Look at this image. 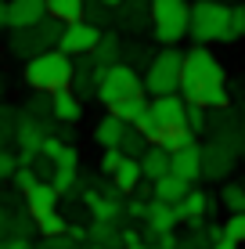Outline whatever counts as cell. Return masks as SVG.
Listing matches in <instances>:
<instances>
[{
  "label": "cell",
  "mask_w": 245,
  "mask_h": 249,
  "mask_svg": "<svg viewBox=\"0 0 245 249\" xmlns=\"http://www.w3.org/2000/svg\"><path fill=\"white\" fill-rule=\"evenodd\" d=\"M180 94H184V101H195V105H206V108H227L231 105L227 72H224L220 58L209 51V44H195L191 51H184Z\"/></svg>",
  "instance_id": "1"
},
{
  "label": "cell",
  "mask_w": 245,
  "mask_h": 249,
  "mask_svg": "<svg viewBox=\"0 0 245 249\" xmlns=\"http://www.w3.org/2000/svg\"><path fill=\"white\" fill-rule=\"evenodd\" d=\"M22 80L29 83L33 90H44V94H54L62 87L72 83V58L65 51L50 47V51H40V54L25 58V72Z\"/></svg>",
  "instance_id": "2"
},
{
  "label": "cell",
  "mask_w": 245,
  "mask_h": 249,
  "mask_svg": "<svg viewBox=\"0 0 245 249\" xmlns=\"http://www.w3.org/2000/svg\"><path fill=\"white\" fill-rule=\"evenodd\" d=\"M227 25H231V4H220V0H195L191 4L188 36L195 44H227Z\"/></svg>",
  "instance_id": "3"
},
{
  "label": "cell",
  "mask_w": 245,
  "mask_h": 249,
  "mask_svg": "<svg viewBox=\"0 0 245 249\" xmlns=\"http://www.w3.org/2000/svg\"><path fill=\"white\" fill-rule=\"evenodd\" d=\"M151 36L159 47L180 44L188 36V22H191V4L188 0H151Z\"/></svg>",
  "instance_id": "4"
},
{
  "label": "cell",
  "mask_w": 245,
  "mask_h": 249,
  "mask_svg": "<svg viewBox=\"0 0 245 249\" xmlns=\"http://www.w3.org/2000/svg\"><path fill=\"white\" fill-rule=\"evenodd\" d=\"M62 25L58 18H40L33 25H18V29H7V51H11L15 58H33L40 54V51H50L58 47V36H62Z\"/></svg>",
  "instance_id": "5"
},
{
  "label": "cell",
  "mask_w": 245,
  "mask_h": 249,
  "mask_svg": "<svg viewBox=\"0 0 245 249\" xmlns=\"http://www.w3.org/2000/svg\"><path fill=\"white\" fill-rule=\"evenodd\" d=\"M180 62H184V51H177V44L163 47L151 54V62L145 65V94L155 98V94H173L180 90Z\"/></svg>",
  "instance_id": "6"
},
{
  "label": "cell",
  "mask_w": 245,
  "mask_h": 249,
  "mask_svg": "<svg viewBox=\"0 0 245 249\" xmlns=\"http://www.w3.org/2000/svg\"><path fill=\"white\" fill-rule=\"evenodd\" d=\"M145 90V80L141 72L133 69L130 62H115L108 69H101V80H98V101L105 108H112L115 101L130 98V94H141Z\"/></svg>",
  "instance_id": "7"
},
{
  "label": "cell",
  "mask_w": 245,
  "mask_h": 249,
  "mask_svg": "<svg viewBox=\"0 0 245 249\" xmlns=\"http://www.w3.org/2000/svg\"><path fill=\"white\" fill-rule=\"evenodd\" d=\"M101 25H94L90 18H80V22H65L62 25V36H58V51H65L69 58H80V54H90L94 44L101 40Z\"/></svg>",
  "instance_id": "8"
},
{
  "label": "cell",
  "mask_w": 245,
  "mask_h": 249,
  "mask_svg": "<svg viewBox=\"0 0 245 249\" xmlns=\"http://www.w3.org/2000/svg\"><path fill=\"white\" fill-rule=\"evenodd\" d=\"M98 80H101V65H98L90 54L72 58V83H69V87L80 94L83 101H87V98H98Z\"/></svg>",
  "instance_id": "9"
},
{
  "label": "cell",
  "mask_w": 245,
  "mask_h": 249,
  "mask_svg": "<svg viewBox=\"0 0 245 249\" xmlns=\"http://www.w3.org/2000/svg\"><path fill=\"white\" fill-rule=\"evenodd\" d=\"M50 116H54L58 126H76L83 119V98L72 87H62L50 94Z\"/></svg>",
  "instance_id": "10"
},
{
  "label": "cell",
  "mask_w": 245,
  "mask_h": 249,
  "mask_svg": "<svg viewBox=\"0 0 245 249\" xmlns=\"http://www.w3.org/2000/svg\"><path fill=\"white\" fill-rule=\"evenodd\" d=\"M234 152L224 148L220 141H209V148H202V177H209V181H220V177L231 174L234 166Z\"/></svg>",
  "instance_id": "11"
},
{
  "label": "cell",
  "mask_w": 245,
  "mask_h": 249,
  "mask_svg": "<svg viewBox=\"0 0 245 249\" xmlns=\"http://www.w3.org/2000/svg\"><path fill=\"white\" fill-rule=\"evenodd\" d=\"M184 108H188V101H184L180 90H173V94H155V98H151V119H155L159 126L184 123Z\"/></svg>",
  "instance_id": "12"
},
{
  "label": "cell",
  "mask_w": 245,
  "mask_h": 249,
  "mask_svg": "<svg viewBox=\"0 0 245 249\" xmlns=\"http://www.w3.org/2000/svg\"><path fill=\"white\" fill-rule=\"evenodd\" d=\"M170 174H177L188 184L198 181L202 177V148H198V141L188 144V148H180V152H170Z\"/></svg>",
  "instance_id": "13"
},
{
  "label": "cell",
  "mask_w": 245,
  "mask_h": 249,
  "mask_svg": "<svg viewBox=\"0 0 245 249\" xmlns=\"http://www.w3.org/2000/svg\"><path fill=\"white\" fill-rule=\"evenodd\" d=\"M47 18V0H7V29Z\"/></svg>",
  "instance_id": "14"
},
{
  "label": "cell",
  "mask_w": 245,
  "mask_h": 249,
  "mask_svg": "<svg viewBox=\"0 0 245 249\" xmlns=\"http://www.w3.org/2000/svg\"><path fill=\"white\" fill-rule=\"evenodd\" d=\"M22 195H25V210H29V217L40 213V210H54V206L62 202V192L54 188V181H40V177L25 188Z\"/></svg>",
  "instance_id": "15"
},
{
  "label": "cell",
  "mask_w": 245,
  "mask_h": 249,
  "mask_svg": "<svg viewBox=\"0 0 245 249\" xmlns=\"http://www.w3.org/2000/svg\"><path fill=\"white\" fill-rule=\"evenodd\" d=\"M173 206H177V217H180V224H195V220H202L209 210H213V199L191 184L188 192H184V199L173 202Z\"/></svg>",
  "instance_id": "16"
},
{
  "label": "cell",
  "mask_w": 245,
  "mask_h": 249,
  "mask_svg": "<svg viewBox=\"0 0 245 249\" xmlns=\"http://www.w3.org/2000/svg\"><path fill=\"white\" fill-rule=\"evenodd\" d=\"M76 166H80V152H76V144L69 141V144H65V152L54 159V170H50V181H54V188L62 195L76 184Z\"/></svg>",
  "instance_id": "17"
},
{
  "label": "cell",
  "mask_w": 245,
  "mask_h": 249,
  "mask_svg": "<svg viewBox=\"0 0 245 249\" xmlns=\"http://www.w3.org/2000/svg\"><path fill=\"white\" fill-rule=\"evenodd\" d=\"M83 202L94 213V220H119L123 217V199H115V195H108V192H94V188H90V192L83 195Z\"/></svg>",
  "instance_id": "18"
},
{
  "label": "cell",
  "mask_w": 245,
  "mask_h": 249,
  "mask_svg": "<svg viewBox=\"0 0 245 249\" xmlns=\"http://www.w3.org/2000/svg\"><path fill=\"white\" fill-rule=\"evenodd\" d=\"M145 224L151 231H173L177 224H180V217H177V206L173 202H163L151 195L148 199V213H145Z\"/></svg>",
  "instance_id": "19"
},
{
  "label": "cell",
  "mask_w": 245,
  "mask_h": 249,
  "mask_svg": "<svg viewBox=\"0 0 245 249\" xmlns=\"http://www.w3.org/2000/svg\"><path fill=\"white\" fill-rule=\"evenodd\" d=\"M126 126L130 123H123L115 112H105L94 123V141L101 144V148H119V141H123V134H126Z\"/></svg>",
  "instance_id": "20"
},
{
  "label": "cell",
  "mask_w": 245,
  "mask_h": 249,
  "mask_svg": "<svg viewBox=\"0 0 245 249\" xmlns=\"http://www.w3.org/2000/svg\"><path fill=\"white\" fill-rule=\"evenodd\" d=\"M90 58H94L101 69L123 62V40H119V33H115V29H105V33H101V40L94 44V51H90Z\"/></svg>",
  "instance_id": "21"
},
{
  "label": "cell",
  "mask_w": 245,
  "mask_h": 249,
  "mask_svg": "<svg viewBox=\"0 0 245 249\" xmlns=\"http://www.w3.org/2000/svg\"><path fill=\"white\" fill-rule=\"evenodd\" d=\"M148 108H151V98H148L145 90H141V94H130V98L115 101L108 112H115V116L123 119V123H130V126H133V123H141V119L148 116Z\"/></svg>",
  "instance_id": "22"
},
{
  "label": "cell",
  "mask_w": 245,
  "mask_h": 249,
  "mask_svg": "<svg viewBox=\"0 0 245 249\" xmlns=\"http://www.w3.org/2000/svg\"><path fill=\"white\" fill-rule=\"evenodd\" d=\"M141 181H145V170H141V159H133V156H126L119 162V170L112 174V184L119 188L123 195H133L141 188Z\"/></svg>",
  "instance_id": "23"
},
{
  "label": "cell",
  "mask_w": 245,
  "mask_h": 249,
  "mask_svg": "<svg viewBox=\"0 0 245 249\" xmlns=\"http://www.w3.org/2000/svg\"><path fill=\"white\" fill-rule=\"evenodd\" d=\"M141 170H145L148 181H159V177L170 174V152L163 144H148L145 156H141Z\"/></svg>",
  "instance_id": "24"
},
{
  "label": "cell",
  "mask_w": 245,
  "mask_h": 249,
  "mask_svg": "<svg viewBox=\"0 0 245 249\" xmlns=\"http://www.w3.org/2000/svg\"><path fill=\"white\" fill-rule=\"evenodd\" d=\"M195 130H191L188 123H173V126H163L159 130V141L155 144H163L166 152H180V148H188V144H195Z\"/></svg>",
  "instance_id": "25"
},
{
  "label": "cell",
  "mask_w": 245,
  "mask_h": 249,
  "mask_svg": "<svg viewBox=\"0 0 245 249\" xmlns=\"http://www.w3.org/2000/svg\"><path fill=\"white\" fill-rule=\"evenodd\" d=\"M188 188H191V184L180 181L177 174H166V177H159V181H151V195H155V199H163V202H180Z\"/></svg>",
  "instance_id": "26"
},
{
  "label": "cell",
  "mask_w": 245,
  "mask_h": 249,
  "mask_svg": "<svg viewBox=\"0 0 245 249\" xmlns=\"http://www.w3.org/2000/svg\"><path fill=\"white\" fill-rule=\"evenodd\" d=\"M47 15L58 22H80L87 18V0H47Z\"/></svg>",
  "instance_id": "27"
},
{
  "label": "cell",
  "mask_w": 245,
  "mask_h": 249,
  "mask_svg": "<svg viewBox=\"0 0 245 249\" xmlns=\"http://www.w3.org/2000/svg\"><path fill=\"white\" fill-rule=\"evenodd\" d=\"M33 220H36V235H40V238L65 235V228H69V220L58 213V206H54V210H40V213H33Z\"/></svg>",
  "instance_id": "28"
},
{
  "label": "cell",
  "mask_w": 245,
  "mask_h": 249,
  "mask_svg": "<svg viewBox=\"0 0 245 249\" xmlns=\"http://www.w3.org/2000/svg\"><path fill=\"white\" fill-rule=\"evenodd\" d=\"M119 148H123V156H133V159H141V156H145V148H148V141H145V134H141L137 126H126V134H123Z\"/></svg>",
  "instance_id": "29"
},
{
  "label": "cell",
  "mask_w": 245,
  "mask_h": 249,
  "mask_svg": "<svg viewBox=\"0 0 245 249\" xmlns=\"http://www.w3.org/2000/svg\"><path fill=\"white\" fill-rule=\"evenodd\" d=\"M184 123H188L195 134H202V130L209 126V108H206V105H195V101H188V108H184Z\"/></svg>",
  "instance_id": "30"
},
{
  "label": "cell",
  "mask_w": 245,
  "mask_h": 249,
  "mask_svg": "<svg viewBox=\"0 0 245 249\" xmlns=\"http://www.w3.org/2000/svg\"><path fill=\"white\" fill-rule=\"evenodd\" d=\"M115 11H119V7H112V4H101V0H94V4H87V18L94 22V25H101V29L115 22Z\"/></svg>",
  "instance_id": "31"
},
{
  "label": "cell",
  "mask_w": 245,
  "mask_h": 249,
  "mask_svg": "<svg viewBox=\"0 0 245 249\" xmlns=\"http://www.w3.org/2000/svg\"><path fill=\"white\" fill-rule=\"evenodd\" d=\"M220 199L227 206V213H245V188L242 184H227Z\"/></svg>",
  "instance_id": "32"
},
{
  "label": "cell",
  "mask_w": 245,
  "mask_h": 249,
  "mask_svg": "<svg viewBox=\"0 0 245 249\" xmlns=\"http://www.w3.org/2000/svg\"><path fill=\"white\" fill-rule=\"evenodd\" d=\"M224 235L234 238L238 246H245V213H227L224 220Z\"/></svg>",
  "instance_id": "33"
},
{
  "label": "cell",
  "mask_w": 245,
  "mask_h": 249,
  "mask_svg": "<svg viewBox=\"0 0 245 249\" xmlns=\"http://www.w3.org/2000/svg\"><path fill=\"white\" fill-rule=\"evenodd\" d=\"M65 144H69V141H65L62 134H47V137H44V144H40V156H44L47 162H54V159L65 152Z\"/></svg>",
  "instance_id": "34"
},
{
  "label": "cell",
  "mask_w": 245,
  "mask_h": 249,
  "mask_svg": "<svg viewBox=\"0 0 245 249\" xmlns=\"http://www.w3.org/2000/svg\"><path fill=\"white\" fill-rule=\"evenodd\" d=\"M245 36V4H231V25H227V44Z\"/></svg>",
  "instance_id": "35"
},
{
  "label": "cell",
  "mask_w": 245,
  "mask_h": 249,
  "mask_svg": "<svg viewBox=\"0 0 245 249\" xmlns=\"http://www.w3.org/2000/svg\"><path fill=\"white\" fill-rule=\"evenodd\" d=\"M123 159H126V156H123V148H105V152H101V162H98V166H101V174L112 177L115 170H119V162H123Z\"/></svg>",
  "instance_id": "36"
},
{
  "label": "cell",
  "mask_w": 245,
  "mask_h": 249,
  "mask_svg": "<svg viewBox=\"0 0 245 249\" xmlns=\"http://www.w3.org/2000/svg\"><path fill=\"white\" fill-rule=\"evenodd\" d=\"M33 181H36V166H25V162H18V166H15V174H11V184L18 188V192H25Z\"/></svg>",
  "instance_id": "37"
},
{
  "label": "cell",
  "mask_w": 245,
  "mask_h": 249,
  "mask_svg": "<svg viewBox=\"0 0 245 249\" xmlns=\"http://www.w3.org/2000/svg\"><path fill=\"white\" fill-rule=\"evenodd\" d=\"M15 166H18V156H11L7 148H0V181H11Z\"/></svg>",
  "instance_id": "38"
},
{
  "label": "cell",
  "mask_w": 245,
  "mask_h": 249,
  "mask_svg": "<svg viewBox=\"0 0 245 249\" xmlns=\"http://www.w3.org/2000/svg\"><path fill=\"white\" fill-rule=\"evenodd\" d=\"M40 249H76V242L69 235H50V238H40Z\"/></svg>",
  "instance_id": "39"
},
{
  "label": "cell",
  "mask_w": 245,
  "mask_h": 249,
  "mask_svg": "<svg viewBox=\"0 0 245 249\" xmlns=\"http://www.w3.org/2000/svg\"><path fill=\"white\" fill-rule=\"evenodd\" d=\"M0 249H36V246H33L25 235H7L4 242H0Z\"/></svg>",
  "instance_id": "40"
},
{
  "label": "cell",
  "mask_w": 245,
  "mask_h": 249,
  "mask_svg": "<svg viewBox=\"0 0 245 249\" xmlns=\"http://www.w3.org/2000/svg\"><path fill=\"white\" fill-rule=\"evenodd\" d=\"M126 213H130L133 220H145V213H148V202H145V199H130V202H126Z\"/></svg>",
  "instance_id": "41"
},
{
  "label": "cell",
  "mask_w": 245,
  "mask_h": 249,
  "mask_svg": "<svg viewBox=\"0 0 245 249\" xmlns=\"http://www.w3.org/2000/svg\"><path fill=\"white\" fill-rule=\"evenodd\" d=\"M65 235H69V238H72V242H87V238H90V228H80V224H69V228H65Z\"/></svg>",
  "instance_id": "42"
},
{
  "label": "cell",
  "mask_w": 245,
  "mask_h": 249,
  "mask_svg": "<svg viewBox=\"0 0 245 249\" xmlns=\"http://www.w3.org/2000/svg\"><path fill=\"white\" fill-rule=\"evenodd\" d=\"M206 249H242V246L234 242V238H227V235H220V238H213V242H209Z\"/></svg>",
  "instance_id": "43"
},
{
  "label": "cell",
  "mask_w": 245,
  "mask_h": 249,
  "mask_svg": "<svg viewBox=\"0 0 245 249\" xmlns=\"http://www.w3.org/2000/svg\"><path fill=\"white\" fill-rule=\"evenodd\" d=\"M123 249H155V246H151L148 238H133V242H126Z\"/></svg>",
  "instance_id": "44"
},
{
  "label": "cell",
  "mask_w": 245,
  "mask_h": 249,
  "mask_svg": "<svg viewBox=\"0 0 245 249\" xmlns=\"http://www.w3.org/2000/svg\"><path fill=\"white\" fill-rule=\"evenodd\" d=\"M0 29H7V0H0Z\"/></svg>",
  "instance_id": "45"
},
{
  "label": "cell",
  "mask_w": 245,
  "mask_h": 249,
  "mask_svg": "<svg viewBox=\"0 0 245 249\" xmlns=\"http://www.w3.org/2000/svg\"><path fill=\"white\" fill-rule=\"evenodd\" d=\"M101 4H112V7H119V4H123V0H101Z\"/></svg>",
  "instance_id": "46"
},
{
  "label": "cell",
  "mask_w": 245,
  "mask_h": 249,
  "mask_svg": "<svg viewBox=\"0 0 245 249\" xmlns=\"http://www.w3.org/2000/svg\"><path fill=\"white\" fill-rule=\"evenodd\" d=\"M0 94H4V76H0Z\"/></svg>",
  "instance_id": "47"
},
{
  "label": "cell",
  "mask_w": 245,
  "mask_h": 249,
  "mask_svg": "<svg viewBox=\"0 0 245 249\" xmlns=\"http://www.w3.org/2000/svg\"><path fill=\"white\" fill-rule=\"evenodd\" d=\"M242 159H245V144H242Z\"/></svg>",
  "instance_id": "48"
},
{
  "label": "cell",
  "mask_w": 245,
  "mask_h": 249,
  "mask_svg": "<svg viewBox=\"0 0 245 249\" xmlns=\"http://www.w3.org/2000/svg\"><path fill=\"white\" fill-rule=\"evenodd\" d=\"M242 134H245V123H242Z\"/></svg>",
  "instance_id": "49"
},
{
  "label": "cell",
  "mask_w": 245,
  "mask_h": 249,
  "mask_svg": "<svg viewBox=\"0 0 245 249\" xmlns=\"http://www.w3.org/2000/svg\"><path fill=\"white\" fill-rule=\"evenodd\" d=\"M119 249H123V246H119Z\"/></svg>",
  "instance_id": "50"
}]
</instances>
